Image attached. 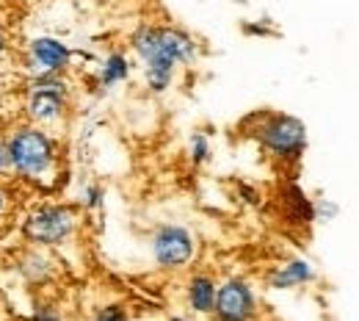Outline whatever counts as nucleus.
<instances>
[{
  "label": "nucleus",
  "instance_id": "f3484780",
  "mask_svg": "<svg viewBox=\"0 0 359 321\" xmlns=\"http://www.w3.org/2000/svg\"><path fill=\"white\" fill-rule=\"evenodd\" d=\"M28 321H67V319H64V313H61V308H58L55 302L39 299V302L34 305V310H31Z\"/></svg>",
  "mask_w": 359,
  "mask_h": 321
},
{
  "label": "nucleus",
  "instance_id": "ddd939ff",
  "mask_svg": "<svg viewBox=\"0 0 359 321\" xmlns=\"http://www.w3.org/2000/svg\"><path fill=\"white\" fill-rule=\"evenodd\" d=\"M285 208H287V219L293 225H313L315 216H313V199L304 194V188L296 183L287 185L285 191Z\"/></svg>",
  "mask_w": 359,
  "mask_h": 321
},
{
  "label": "nucleus",
  "instance_id": "423d86ee",
  "mask_svg": "<svg viewBox=\"0 0 359 321\" xmlns=\"http://www.w3.org/2000/svg\"><path fill=\"white\" fill-rule=\"evenodd\" d=\"M149 258L166 275L188 272L199 258V238L185 225L161 222L149 232Z\"/></svg>",
  "mask_w": 359,
  "mask_h": 321
},
{
  "label": "nucleus",
  "instance_id": "dca6fc26",
  "mask_svg": "<svg viewBox=\"0 0 359 321\" xmlns=\"http://www.w3.org/2000/svg\"><path fill=\"white\" fill-rule=\"evenodd\" d=\"M241 34L249 37V39H273V37H279V28L273 25V20L260 17V20H243Z\"/></svg>",
  "mask_w": 359,
  "mask_h": 321
},
{
  "label": "nucleus",
  "instance_id": "aec40b11",
  "mask_svg": "<svg viewBox=\"0 0 359 321\" xmlns=\"http://www.w3.org/2000/svg\"><path fill=\"white\" fill-rule=\"evenodd\" d=\"M238 197H241L246 205H252V208H260V205H263V191L252 183H238Z\"/></svg>",
  "mask_w": 359,
  "mask_h": 321
},
{
  "label": "nucleus",
  "instance_id": "f257e3e1",
  "mask_svg": "<svg viewBox=\"0 0 359 321\" xmlns=\"http://www.w3.org/2000/svg\"><path fill=\"white\" fill-rule=\"evenodd\" d=\"M128 53L149 94H166L177 86L180 72L194 70L202 58V42L172 22H141L128 37Z\"/></svg>",
  "mask_w": 359,
  "mask_h": 321
},
{
  "label": "nucleus",
  "instance_id": "39448f33",
  "mask_svg": "<svg viewBox=\"0 0 359 321\" xmlns=\"http://www.w3.org/2000/svg\"><path fill=\"white\" fill-rule=\"evenodd\" d=\"M83 228V214L81 208L69 205V202H58V199H47L34 205L22 225L20 232L25 238V244H34V247H45V249H64L69 247Z\"/></svg>",
  "mask_w": 359,
  "mask_h": 321
},
{
  "label": "nucleus",
  "instance_id": "b1692460",
  "mask_svg": "<svg viewBox=\"0 0 359 321\" xmlns=\"http://www.w3.org/2000/svg\"><path fill=\"white\" fill-rule=\"evenodd\" d=\"M169 321H196V319H194V316H182V313H172Z\"/></svg>",
  "mask_w": 359,
  "mask_h": 321
},
{
  "label": "nucleus",
  "instance_id": "a211bd4d",
  "mask_svg": "<svg viewBox=\"0 0 359 321\" xmlns=\"http://www.w3.org/2000/svg\"><path fill=\"white\" fill-rule=\"evenodd\" d=\"M313 216L315 222H334L340 216V205L334 199H326V197L313 199Z\"/></svg>",
  "mask_w": 359,
  "mask_h": 321
},
{
  "label": "nucleus",
  "instance_id": "9d476101",
  "mask_svg": "<svg viewBox=\"0 0 359 321\" xmlns=\"http://www.w3.org/2000/svg\"><path fill=\"white\" fill-rule=\"evenodd\" d=\"M315 280H318V269L313 261L296 255V258H287V261L271 266L266 275V285L271 291H296V288L313 285Z\"/></svg>",
  "mask_w": 359,
  "mask_h": 321
},
{
  "label": "nucleus",
  "instance_id": "2eb2a0df",
  "mask_svg": "<svg viewBox=\"0 0 359 321\" xmlns=\"http://www.w3.org/2000/svg\"><path fill=\"white\" fill-rule=\"evenodd\" d=\"M78 205H81L83 214H100L105 208V188L100 183H86L81 188Z\"/></svg>",
  "mask_w": 359,
  "mask_h": 321
},
{
  "label": "nucleus",
  "instance_id": "4468645a",
  "mask_svg": "<svg viewBox=\"0 0 359 321\" xmlns=\"http://www.w3.org/2000/svg\"><path fill=\"white\" fill-rule=\"evenodd\" d=\"M188 161L196 169L213 161V141H210V136L205 131H194L188 136Z\"/></svg>",
  "mask_w": 359,
  "mask_h": 321
},
{
  "label": "nucleus",
  "instance_id": "f8f14e48",
  "mask_svg": "<svg viewBox=\"0 0 359 321\" xmlns=\"http://www.w3.org/2000/svg\"><path fill=\"white\" fill-rule=\"evenodd\" d=\"M133 58L128 50H108L100 64H97V86L100 89H114V86H122L133 78Z\"/></svg>",
  "mask_w": 359,
  "mask_h": 321
},
{
  "label": "nucleus",
  "instance_id": "7ed1b4c3",
  "mask_svg": "<svg viewBox=\"0 0 359 321\" xmlns=\"http://www.w3.org/2000/svg\"><path fill=\"white\" fill-rule=\"evenodd\" d=\"M238 128L243 136L252 138L269 158L282 166H299L310 147L307 122L285 111H273V108L252 111L249 117L241 119Z\"/></svg>",
  "mask_w": 359,
  "mask_h": 321
},
{
  "label": "nucleus",
  "instance_id": "4be33fe9",
  "mask_svg": "<svg viewBox=\"0 0 359 321\" xmlns=\"http://www.w3.org/2000/svg\"><path fill=\"white\" fill-rule=\"evenodd\" d=\"M8 178V158H6V136L0 133V181Z\"/></svg>",
  "mask_w": 359,
  "mask_h": 321
},
{
  "label": "nucleus",
  "instance_id": "1a4fd4ad",
  "mask_svg": "<svg viewBox=\"0 0 359 321\" xmlns=\"http://www.w3.org/2000/svg\"><path fill=\"white\" fill-rule=\"evenodd\" d=\"M14 269H17V275L22 277L28 285L45 288V285H50V282L58 277L61 261L53 255V249L25 244V247L20 249V255L14 258Z\"/></svg>",
  "mask_w": 359,
  "mask_h": 321
},
{
  "label": "nucleus",
  "instance_id": "6e6552de",
  "mask_svg": "<svg viewBox=\"0 0 359 321\" xmlns=\"http://www.w3.org/2000/svg\"><path fill=\"white\" fill-rule=\"evenodd\" d=\"M78 58V50L64 42L61 37L53 34H39L31 37L22 53H20V67L28 78L34 75H69L72 64Z\"/></svg>",
  "mask_w": 359,
  "mask_h": 321
},
{
  "label": "nucleus",
  "instance_id": "6ab92c4d",
  "mask_svg": "<svg viewBox=\"0 0 359 321\" xmlns=\"http://www.w3.org/2000/svg\"><path fill=\"white\" fill-rule=\"evenodd\" d=\"M91 321H130V316H128L125 305L111 302V305L97 308V310H94V316H91Z\"/></svg>",
  "mask_w": 359,
  "mask_h": 321
},
{
  "label": "nucleus",
  "instance_id": "393cba45",
  "mask_svg": "<svg viewBox=\"0 0 359 321\" xmlns=\"http://www.w3.org/2000/svg\"><path fill=\"white\" fill-rule=\"evenodd\" d=\"M232 3H238V6H249V0H232Z\"/></svg>",
  "mask_w": 359,
  "mask_h": 321
},
{
  "label": "nucleus",
  "instance_id": "5701e85b",
  "mask_svg": "<svg viewBox=\"0 0 359 321\" xmlns=\"http://www.w3.org/2000/svg\"><path fill=\"white\" fill-rule=\"evenodd\" d=\"M8 208H11V194H8V188L0 181V219L8 214Z\"/></svg>",
  "mask_w": 359,
  "mask_h": 321
},
{
  "label": "nucleus",
  "instance_id": "0eeeda50",
  "mask_svg": "<svg viewBox=\"0 0 359 321\" xmlns=\"http://www.w3.org/2000/svg\"><path fill=\"white\" fill-rule=\"evenodd\" d=\"M210 321H263L266 305L255 282L243 275H226L219 280L216 302L210 310Z\"/></svg>",
  "mask_w": 359,
  "mask_h": 321
},
{
  "label": "nucleus",
  "instance_id": "412c9836",
  "mask_svg": "<svg viewBox=\"0 0 359 321\" xmlns=\"http://www.w3.org/2000/svg\"><path fill=\"white\" fill-rule=\"evenodd\" d=\"M8 58H11V37H8V31L0 25V67H3Z\"/></svg>",
  "mask_w": 359,
  "mask_h": 321
},
{
  "label": "nucleus",
  "instance_id": "20e7f679",
  "mask_svg": "<svg viewBox=\"0 0 359 321\" xmlns=\"http://www.w3.org/2000/svg\"><path fill=\"white\" fill-rule=\"evenodd\" d=\"M75 84L69 75H34L22 84V122L58 136L72 114Z\"/></svg>",
  "mask_w": 359,
  "mask_h": 321
},
{
  "label": "nucleus",
  "instance_id": "f03ea898",
  "mask_svg": "<svg viewBox=\"0 0 359 321\" xmlns=\"http://www.w3.org/2000/svg\"><path fill=\"white\" fill-rule=\"evenodd\" d=\"M8 175L34 188H55L64 172V147L58 136L47 133L31 122H17L6 133Z\"/></svg>",
  "mask_w": 359,
  "mask_h": 321
},
{
  "label": "nucleus",
  "instance_id": "9b49d317",
  "mask_svg": "<svg viewBox=\"0 0 359 321\" xmlns=\"http://www.w3.org/2000/svg\"><path fill=\"white\" fill-rule=\"evenodd\" d=\"M216 288H219V277L213 272L196 269L185 277L182 282V302L191 310V316H210L213 302H216Z\"/></svg>",
  "mask_w": 359,
  "mask_h": 321
}]
</instances>
